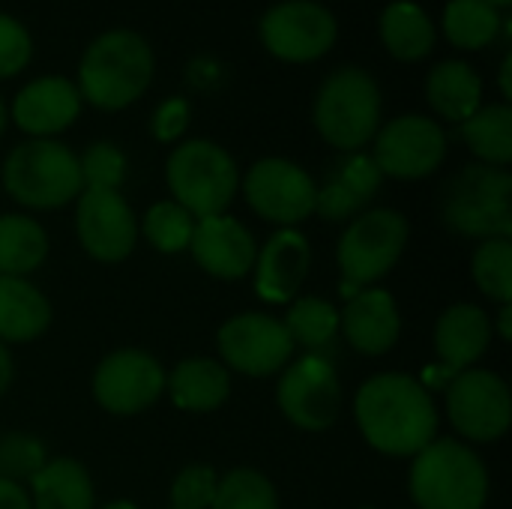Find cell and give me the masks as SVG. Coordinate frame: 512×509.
I'll return each instance as SVG.
<instances>
[{
    "instance_id": "484cf974",
    "label": "cell",
    "mask_w": 512,
    "mask_h": 509,
    "mask_svg": "<svg viewBox=\"0 0 512 509\" xmlns=\"http://www.w3.org/2000/svg\"><path fill=\"white\" fill-rule=\"evenodd\" d=\"M33 483V509H93V483L75 459H48Z\"/></svg>"
},
{
    "instance_id": "30bf717a",
    "label": "cell",
    "mask_w": 512,
    "mask_h": 509,
    "mask_svg": "<svg viewBox=\"0 0 512 509\" xmlns=\"http://www.w3.org/2000/svg\"><path fill=\"white\" fill-rule=\"evenodd\" d=\"M279 408L306 432L330 429L342 411V384L330 360L321 354H306L291 363L279 381Z\"/></svg>"
},
{
    "instance_id": "d6986e66",
    "label": "cell",
    "mask_w": 512,
    "mask_h": 509,
    "mask_svg": "<svg viewBox=\"0 0 512 509\" xmlns=\"http://www.w3.org/2000/svg\"><path fill=\"white\" fill-rule=\"evenodd\" d=\"M381 180L384 174L378 171L372 156L363 153L345 156L330 168L327 183L315 192V213H321L327 222L351 219L363 213V207L375 198Z\"/></svg>"
},
{
    "instance_id": "7402d4cb",
    "label": "cell",
    "mask_w": 512,
    "mask_h": 509,
    "mask_svg": "<svg viewBox=\"0 0 512 509\" xmlns=\"http://www.w3.org/2000/svg\"><path fill=\"white\" fill-rule=\"evenodd\" d=\"M492 324L489 315L474 303H459L447 309L435 327V351L450 375L465 372L489 351Z\"/></svg>"
},
{
    "instance_id": "44dd1931",
    "label": "cell",
    "mask_w": 512,
    "mask_h": 509,
    "mask_svg": "<svg viewBox=\"0 0 512 509\" xmlns=\"http://www.w3.org/2000/svg\"><path fill=\"white\" fill-rule=\"evenodd\" d=\"M81 111V93L66 78L30 81L12 102L15 123L30 135H54L66 129Z\"/></svg>"
},
{
    "instance_id": "ba28073f",
    "label": "cell",
    "mask_w": 512,
    "mask_h": 509,
    "mask_svg": "<svg viewBox=\"0 0 512 509\" xmlns=\"http://www.w3.org/2000/svg\"><path fill=\"white\" fill-rule=\"evenodd\" d=\"M168 186L195 219L222 216L237 192V165L213 141H186L168 159Z\"/></svg>"
},
{
    "instance_id": "3957f363",
    "label": "cell",
    "mask_w": 512,
    "mask_h": 509,
    "mask_svg": "<svg viewBox=\"0 0 512 509\" xmlns=\"http://www.w3.org/2000/svg\"><path fill=\"white\" fill-rule=\"evenodd\" d=\"M441 219L462 237H510L512 177L495 165H468L453 174L438 201Z\"/></svg>"
},
{
    "instance_id": "f35d334b",
    "label": "cell",
    "mask_w": 512,
    "mask_h": 509,
    "mask_svg": "<svg viewBox=\"0 0 512 509\" xmlns=\"http://www.w3.org/2000/svg\"><path fill=\"white\" fill-rule=\"evenodd\" d=\"M189 123V105L186 99H168L159 105L156 117H153V135L159 141H174L177 135H183Z\"/></svg>"
},
{
    "instance_id": "4fadbf2b",
    "label": "cell",
    "mask_w": 512,
    "mask_h": 509,
    "mask_svg": "<svg viewBox=\"0 0 512 509\" xmlns=\"http://www.w3.org/2000/svg\"><path fill=\"white\" fill-rule=\"evenodd\" d=\"M249 207L267 222L297 225L315 213V180L288 159H261L252 165L246 183Z\"/></svg>"
},
{
    "instance_id": "9a60e30c",
    "label": "cell",
    "mask_w": 512,
    "mask_h": 509,
    "mask_svg": "<svg viewBox=\"0 0 512 509\" xmlns=\"http://www.w3.org/2000/svg\"><path fill=\"white\" fill-rule=\"evenodd\" d=\"M165 390L162 366L144 351H117L105 357L93 375L96 402L120 417L147 411Z\"/></svg>"
},
{
    "instance_id": "d4e9b609",
    "label": "cell",
    "mask_w": 512,
    "mask_h": 509,
    "mask_svg": "<svg viewBox=\"0 0 512 509\" xmlns=\"http://www.w3.org/2000/svg\"><path fill=\"white\" fill-rule=\"evenodd\" d=\"M429 102L432 108L447 117V120H468L483 99V81L480 75L462 63V60H444L429 72V84H426Z\"/></svg>"
},
{
    "instance_id": "603a6c76",
    "label": "cell",
    "mask_w": 512,
    "mask_h": 509,
    "mask_svg": "<svg viewBox=\"0 0 512 509\" xmlns=\"http://www.w3.org/2000/svg\"><path fill=\"white\" fill-rule=\"evenodd\" d=\"M165 387L180 411L207 414V411H216L228 399L231 378L222 363L207 360V357H192V360H183L171 372Z\"/></svg>"
},
{
    "instance_id": "2e32d148",
    "label": "cell",
    "mask_w": 512,
    "mask_h": 509,
    "mask_svg": "<svg viewBox=\"0 0 512 509\" xmlns=\"http://www.w3.org/2000/svg\"><path fill=\"white\" fill-rule=\"evenodd\" d=\"M78 237L96 261H123L135 249V216L123 195L108 189H84L78 201Z\"/></svg>"
},
{
    "instance_id": "4316f807",
    "label": "cell",
    "mask_w": 512,
    "mask_h": 509,
    "mask_svg": "<svg viewBox=\"0 0 512 509\" xmlns=\"http://www.w3.org/2000/svg\"><path fill=\"white\" fill-rule=\"evenodd\" d=\"M381 36L393 57L420 60L435 48V24L429 15L408 0L390 3L381 15Z\"/></svg>"
},
{
    "instance_id": "836d02e7",
    "label": "cell",
    "mask_w": 512,
    "mask_h": 509,
    "mask_svg": "<svg viewBox=\"0 0 512 509\" xmlns=\"http://www.w3.org/2000/svg\"><path fill=\"white\" fill-rule=\"evenodd\" d=\"M195 222L198 219L177 201H159L144 216V234L159 252H183L192 243Z\"/></svg>"
},
{
    "instance_id": "7c38bea8",
    "label": "cell",
    "mask_w": 512,
    "mask_h": 509,
    "mask_svg": "<svg viewBox=\"0 0 512 509\" xmlns=\"http://www.w3.org/2000/svg\"><path fill=\"white\" fill-rule=\"evenodd\" d=\"M447 153L444 129L420 114L396 117L375 138V165L381 174L399 180H417L432 174Z\"/></svg>"
},
{
    "instance_id": "f546056e",
    "label": "cell",
    "mask_w": 512,
    "mask_h": 509,
    "mask_svg": "<svg viewBox=\"0 0 512 509\" xmlns=\"http://www.w3.org/2000/svg\"><path fill=\"white\" fill-rule=\"evenodd\" d=\"M501 30V15L486 0H450L444 9V33L459 48H483Z\"/></svg>"
},
{
    "instance_id": "7a4b0ae2",
    "label": "cell",
    "mask_w": 512,
    "mask_h": 509,
    "mask_svg": "<svg viewBox=\"0 0 512 509\" xmlns=\"http://www.w3.org/2000/svg\"><path fill=\"white\" fill-rule=\"evenodd\" d=\"M153 78V51L132 30H111L87 48L78 84L96 108L117 111L135 102Z\"/></svg>"
},
{
    "instance_id": "ee69618b",
    "label": "cell",
    "mask_w": 512,
    "mask_h": 509,
    "mask_svg": "<svg viewBox=\"0 0 512 509\" xmlns=\"http://www.w3.org/2000/svg\"><path fill=\"white\" fill-rule=\"evenodd\" d=\"M102 509H138L135 504H129V501H111V504H105Z\"/></svg>"
},
{
    "instance_id": "8fae6325",
    "label": "cell",
    "mask_w": 512,
    "mask_h": 509,
    "mask_svg": "<svg viewBox=\"0 0 512 509\" xmlns=\"http://www.w3.org/2000/svg\"><path fill=\"white\" fill-rule=\"evenodd\" d=\"M261 39L270 54L291 63H309L333 48L336 18L321 3L288 0L264 15Z\"/></svg>"
},
{
    "instance_id": "1f68e13d",
    "label": "cell",
    "mask_w": 512,
    "mask_h": 509,
    "mask_svg": "<svg viewBox=\"0 0 512 509\" xmlns=\"http://www.w3.org/2000/svg\"><path fill=\"white\" fill-rule=\"evenodd\" d=\"M474 279L489 300L510 306L512 300V243L510 237L483 240L474 255Z\"/></svg>"
},
{
    "instance_id": "f1b7e54d",
    "label": "cell",
    "mask_w": 512,
    "mask_h": 509,
    "mask_svg": "<svg viewBox=\"0 0 512 509\" xmlns=\"http://www.w3.org/2000/svg\"><path fill=\"white\" fill-rule=\"evenodd\" d=\"M48 255V237L30 216H0V276H24Z\"/></svg>"
},
{
    "instance_id": "4dcf8cb0",
    "label": "cell",
    "mask_w": 512,
    "mask_h": 509,
    "mask_svg": "<svg viewBox=\"0 0 512 509\" xmlns=\"http://www.w3.org/2000/svg\"><path fill=\"white\" fill-rule=\"evenodd\" d=\"M282 324H285V330H288L294 345L318 351V348H324V345H330L336 339V333H339V312L327 300H321V297H300L288 309Z\"/></svg>"
},
{
    "instance_id": "b9f144b4",
    "label": "cell",
    "mask_w": 512,
    "mask_h": 509,
    "mask_svg": "<svg viewBox=\"0 0 512 509\" xmlns=\"http://www.w3.org/2000/svg\"><path fill=\"white\" fill-rule=\"evenodd\" d=\"M512 54L504 57V66H501V90H504V96L510 99L512 96Z\"/></svg>"
},
{
    "instance_id": "52a82bcc",
    "label": "cell",
    "mask_w": 512,
    "mask_h": 509,
    "mask_svg": "<svg viewBox=\"0 0 512 509\" xmlns=\"http://www.w3.org/2000/svg\"><path fill=\"white\" fill-rule=\"evenodd\" d=\"M408 243V222L396 210L360 213L339 240L342 297H354L366 285L387 276Z\"/></svg>"
},
{
    "instance_id": "5bb4252c",
    "label": "cell",
    "mask_w": 512,
    "mask_h": 509,
    "mask_svg": "<svg viewBox=\"0 0 512 509\" xmlns=\"http://www.w3.org/2000/svg\"><path fill=\"white\" fill-rule=\"evenodd\" d=\"M219 351L231 369L252 378H264L279 372L291 360L294 342L282 321L261 312H249L231 318L219 330Z\"/></svg>"
},
{
    "instance_id": "9c48e42d",
    "label": "cell",
    "mask_w": 512,
    "mask_h": 509,
    "mask_svg": "<svg viewBox=\"0 0 512 509\" xmlns=\"http://www.w3.org/2000/svg\"><path fill=\"white\" fill-rule=\"evenodd\" d=\"M447 411L459 435L498 441L512 423L510 387L486 369H465L447 384Z\"/></svg>"
},
{
    "instance_id": "f6af8a7d",
    "label": "cell",
    "mask_w": 512,
    "mask_h": 509,
    "mask_svg": "<svg viewBox=\"0 0 512 509\" xmlns=\"http://www.w3.org/2000/svg\"><path fill=\"white\" fill-rule=\"evenodd\" d=\"M486 3H492L495 9H504V6H510L512 0H486Z\"/></svg>"
},
{
    "instance_id": "60d3db41",
    "label": "cell",
    "mask_w": 512,
    "mask_h": 509,
    "mask_svg": "<svg viewBox=\"0 0 512 509\" xmlns=\"http://www.w3.org/2000/svg\"><path fill=\"white\" fill-rule=\"evenodd\" d=\"M9 381H12V357H9L6 345L0 342V396L6 393Z\"/></svg>"
},
{
    "instance_id": "cb8c5ba5",
    "label": "cell",
    "mask_w": 512,
    "mask_h": 509,
    "mask_svg": "<svg viewBox=\"0 0 512 509\" xmlns=\"http://www.w3.org/2000/svg\"><path fill=\"white\" fill-rule=\"evenodd\" d=\"M51 324L48 300L21 276H0V342H30Z\"/></svg>"
},
{
    "instance_id": "ac0fdd59",
    "label": "cell",
    "mask_w": 512,
    "mask_h": 509,
    "mask_svg": "<svg viewBox=\"0 0 512 509\" xmlns=\"http://www.w3.org/2000/svg\"><path fill=\"white\" fill-rule=\"evenodd\" d=\"M255 291L267 303H291L309 273V243L303 234L285 228L276 231L261 255H255Z\"/></svg>"
},
{
    "instance_id": "8d00e7d4",
    "label": "cell",
    "mask_w": 512,
    "mask_h": 509,
    "mask_svg": "<svg viewBox=\"0 0 512 509\" xmlns=\"http://www.w3.org/2000/svg\"><path fill=\"white\" fill-rule=\"evenodd\" d=\"M219 477L207 465H192L177 474L171 486V509H210Z\"/></svg>"
},
{
    "instance_id": "7bdbcfd3",
    "label": "cell",
    "mask_w": 512,
    "mask_h": 509,
    "mask_svg": "<svg viewBox=\"0 0 512 509\" xmlns=\"http://www.w3.org/2000/svg\"><path fill=\"white\" fill-rule=\"evenodd\" d=\"M498 315H501V339H504V342H510L512 339V309L510 306H504Z\"/></svg>"
},
{
    "instance_id": "5b68a950",
    "label": "cell",
    "mask_w": 512,
    "mask_h": 509,
    "mask_svg": "<svg viewBox=\"0 0 512 509\" xmlns=\"http://www.w3.org/2000/svg\"><path fill=\"white\" fill-rule=\"evenodd\" d=\"M3 183L18 204L33 210L63 207L84 186L78 156L66 144L48 138L18 144L3 165Z\"/></svg>"
},
{
    "instance_id": "277c9868",
    "label": "cell",
    "mask_w": 512,
    "mask_h": 509,
    "mask_svg": "<svg viewBox=\"0 0 512 509\" xmlns=\"http://www.w3.org/2000/svg\"><path fill=\"white\" fill-rule=\"evenodd\" d=\"M411 498L420 509H483L489 471L465 444L453 438L432 441L414 459Z\"/></svg>"
},
{
    "instance_id": "8992f818",
    "label": "cell",
    "mask_w": 512,
    "mask_h": 509,
    "mask_svg": "<svg viewBox=\"0 0 512 509\" xmlns=\"http://www.w3.org/2000/svg\"><path fill=\"white\" fill-rule=\"evenodd\" d=\"M381 120V93L369 72L363 69H339L333 72L315 102V126L318 132L339 150L363 147Z\"/></svg>"
},
{
    "instance_id": "d590c367",
    "label": "cell",
    "mask_w": 512,
    "mask_h": 509,
    "mask_svg": "<svg viewBox=\"0 0 512 509\" xmlns=\"http://www.w3.org/2000/svg\"><path fill=\"white\" fill-rule=\"evenodd\" d=\"M78 168H81V183L87 189H108V192H117V186L123 183L126 177V159L123 153L108 144V141H99V144H90L84 150V156L78 159Z\"/></svg>"
},
{
    "instance_id": "d6a6232c",
    "label": "cell",
    "mask_w": 512,
    "mask_h": 509,
    "mask_svg": "<svg viewBox=\"0 0 512 509\" xmlns=\"http://www.w3.org/2000/svg\"><path fill=\"white\" fill-rule=\"evenodd\" d=\"M210 509H279V498L264 474L237 468L219 480Z\"/></svg>"
},
{
    "instance_id": "e0dca14e",
    "label": "cell",
    "mask_w": 512,
    "mask_h": 509,
    "mask_svg": "<svg viewBox=\"0 0 512 509\" xmlns=\"http://www.w3.org/2000/svg\"><path fill=\"white\" fill-rule=\"evenodd\" d=\"M195 261L219 279H240L255 267V240L231 216H207L195 222L192 243Z\"/></svg>"
},
{
    "instance_id": "6da1fadb",
    "label": "cell",
    "mask_w": 512,
    "mask_h": 509,
    "mask_svg": "<svg viewBox=\"0 0 512 509\" xmlns=\"http://www.w3.org/2000/svg\"><path fill=\"white\" fill-rule=\"evenodd\" d=\"M354 414L363 438L387 456H417L438 435L435 402L411 375L369 378L354 399Z\"/></svg>"
},
{
    "instance_id": "ab89813d",
    "label": "cell",
    "mask_w": 512,
    "mask_h": 509,
    "mask_svg": "<svg viewBox=\"0 0 512 509\" xmlns=\"http://www.w3.org/2000/svg\"><path fill=\"white\" fill-rule=\"evenodd\" d=\"M0 509H33V504H30V495L18 483L0 477Z\"/></svg>"
},
{
    "instance_id": "83f0119b",
    "label": "cell",
    "mask_w": 512,
    "mask_h": 509,
    "mask_svg": "<svg viewBox=\"0 0 512 509\" xmlns=\"http://www.w3.org/2000/svg\"><path fill=\"white\" fill-rule=\"evenodd\" d=\"M459 135L486 165L504 168L512 159V108L507 102L477 108L462 120Z\"/></svg>"
},
{
    "instance_id": "74e56055",
    "label": "cell",
    "mask_w": 512,
    "mask_h": 509,
    "mask_svg": "<svg viewBox=\"0 0 512 509\" xmlns=\"http://www.w3.org/2000/svg\"><path fill=\"white\" fill-rule=\"evenodd\" d=\"M30 54H33V42L27 30L15 18L0 15V78L18 75L27 66Z\"/></svg>"
},
{
    "instance_id": "ffe728a7",
    "label": "cell",
    "mask_w": 512,
    "mask_h": 509,
    "mask_svg": "<svg viewBox=\"0 0 512 509\" xmlns=\"http://www.w3.org/2000/svg\"><path fill=\"white\" fill-rule=\"evenodd\" d=\"M339 327L345 330V339L354 351L366 357H381L396 345L402 321L393 294L369 288L357 291L348 300L345 312L339 315Z\"/></svg>"
},
{
    "instance_id": "bcb514c9",
    "label": "cell",
    "mask_w": 512,
    "mask_h": 509,
    "mask_svg": "<svg viewBox=\"0 0 512 509\" xmlns=\"http://www.w3.org/2000/svg\"><path fill=\"white\" fill-rule=\"evenodd\" d=\"M3 126H6V108H3V102H0V135H3Z\"/></svg>"
},
{
    "instance_id": "e575fe53",
    "label": "cell",
    "mask_w": 512,
    "mask_h": 509,
    "mask_svg": "<svg viewBox=\"0 0 512 509\" xmlns=\"http://www.w3.org/2000/svg\"><path fill=\"white\" fill-rule=\"evenodd\" d=\"M48 462L42 441L24 432H6L0 435V477L3 480H33L36 471Z\"/></svg>"
}]
</instances>
